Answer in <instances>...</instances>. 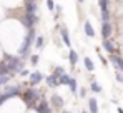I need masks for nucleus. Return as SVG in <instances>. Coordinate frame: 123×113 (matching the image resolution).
<instances>
[{"instance_id": "f257e3e1", "label": "nucleus", "mask_w": 123, "mask_h": 113, "mask_svg": "<svg viewBox=\"0 0 123 113\" xmlns=\"http://www.w3.org/2000/svg\"><path fill=\"white\" fill-rule=\"evenodd\" d=\"M5 62L8 65L10 73H18L23 70V58L22 56H12V55H5Z\"/></svg>"}, {"instance_id": "f03ea898", "label": "nucleus", "mask_w": 123, "mask_h": 113, "mask_svg": "<svg viewBox=\"0 0 123 113\" xmlns=\"http://www.w3.org/2000/svg\"><path fill=\"white\" fill-rule=\"evenodd\" d=\"M38 100H40V93H38L35 88H28V90L23 93V101H25L28 107H33V108H37L35 101H38Z\"/></svg>"}, {"instance_id": "7ed1b4c3", "label": "nucleus", "mask_w": 123, "mask_h": 113, "mask_svg": "<svg viewBox=\"0 0 123 113\" xmlns=\"http://www.w3.org/2000/svg\"><path fill=\"white\" fill-rule=\"evenodd\" d=\"M37 22H38V17H37L35 13H27V12H25V15H23V19H22V23H23L25 28H33V27L37 25Z\"/></svg>"}, {"instance_id": "20e7f679", "label": "nucleus", "mask_w": 123, "mask_h": 113, "mask_svg": "<svg viewBox=\"0 0 123 113\" xmlns=\"http://www.w3.org/2000/svg\"><path fill=\"white\" fill-rule=\"evenodd\" d=\"M28 78H30V85H33V87H35V85H38V83H40L45 76L42 75V72H33V73H30V75H28Z\"/></svg>"}, {"instance_id": "39448f33", "label": "nucleus", "mask_w": 123, "mask_h": 113, "mask_svg": "<svg viewBox=\"0 0 123 113\" xmlns=\"http://www.w3.org/2000/svg\"><path fill=\"white\" fill-rule=\"evenodd\" d=\"M60 37H62V42L68 47V48H72V40H70V35H68V30L65 28V27H62L60 28Z\"/></svg>"}, {"instance_id": "423d86ee", "label": "nucleus", "mask_w": 123, "mask_h": 113, "mask_svg": "<svg viewBox=\"0 0 123 113\" xmlns=\"http://www.w3.org/2000/svg\"><path fill=\"white\" fill-rule=\"evenodd\" d=\"M110 60L113 62V65L117 67V70L123 72V58H122V56L115 55V53H110Z\"/></svg>"}, {"instance_id": "0eeeda50", "label": "nucleus", "mask_w": 123, "mask_h": 113, "mask_svg": "<svg viewBox=\"0 0 123 113\" xmlns=\"http://www.w3.org/2000/svg\"><path fill=\"white\" fill-rule=\"evenodd\" d=\"M110 35H111V23H110V22H103L102 23V37H103V40H105V38H110Z\"/></svg>"}, {"instance_id": "6e6552de", "label": "nucleus", "mask_w": 123, "mask_h": 113, "mask_svg": "<svg viewBox=\"0 0 123 113\" xmlns=\"http://www.w3.org/2000/svg\"><path fill=\"white\" fill-rule=\"evenodd\" d=\"M103 50L106 52V53H115V45H113V42L111 40H108V38H105L103 40Z\"/></svg>"}, {"instance_id": "1a4fd4ad", "label": "nucleus", "mask_w": 123, "mask_h": 113, "mask_svg": "<svg viewBox=\"0 0 123 113\" xmlns=\"http://www.w3.org/2000/svg\"><path fill=\"white\" fill-rule=\"evenodd\" d=\"M37 113H52V110H50V107H48V103L45 101V100H42L40 103L37 105Z\"/></svg>"}, {"instance_id": "9d476101", "label": "nucleus", "mask_w": 123, "mask_h": 113, "mask_svg": "<svg viewBox=\"0 0 123 113\" xmlns=\"http://www.w3.org/2000/svg\"><path fill=\"white\" fill-rule=\"evenodd\" d=\"M45 82H47V85L50 87V88H55V87H58L60 85V82H58V78L55 75H48L45 78Z\"/></svg>"}, {"instance_id": "9b49d317", "label": "nucleus", "mask_w": 123, "mask_h": 113, "mask_svg": "<svg viewBox=\"0 0 123 113\" xmlns=\"http://www.w3.org/2000/svg\"><path fill=\"white\" fill-rule=\"evenodd\" d=\"M83 30H85V33H86V37H88V38L95 37V30H93V27H92L90 22H85V23H83Z\"/></svg>"}, {"instance_id": "f8f14e48", "label": "nucleus", "mask_w": 123, "mask_h": 113, "mask_svg": "<svg viewBox=\"0 0 123 113\" xmlns=\"http://www.w3.org/2000/svg\"><path fill=\"white\" fill-rule=\"evenodd\" d=\"M63 98H62L60 95H52V105L55 107V108H62L63 107Z\"/></svg>"}, {"instance_id": "ddd939ff", "label": "nucleus", "mask_w": 123, "mask_h": 113, "mask_svg": "<svg viewBox=\"0 0 123 113\" xmlns=\"http://www.w3.org/2000/svg\"><path fill=\"white\" fill-rule=\"evenodd\" d=\"M88 110H90V113H98V101L95 98L88 100Z\"/></svg>"}, {"instance_id": "4468645a", "label": "nucleus", "mask_w": 123, "mask_h": 113, "mask_svg": "<svg viewBox=\"0 0 123 113\" xmlns=\"http://www.w3.org/2000/svg\"><path fill=\"white\" fill-rule=\"evenodd\" d=\"M25 12H27V13H35V12H37V2H28V0H27V3H25Z\"/></svg>"}, {"instance_id": "2eb2a0df", "label": "nucleus", "mask_w": 123, "mask_h": 113, "mask_svg": "<svg viewBox=\"0 0 123 113\" xmlns=\"http://www.w3.org/2000/svg\"><path fill=\"white\" fill-rule=\"evenodd\" d=\"M68 60H70V65H77V62H78V53L75 52V50H70L68 52Z\"/></svg>"}, {"instance_id": "dca6fc26", "label": "nucleus", "mask_w": 123, "mask_h": 113, "mask_svg": "<svg viewBox=\"0 0 123 113\" xmlns=\"http://www.w3.org/2000/svg\"><path fill=\"white\" fill-rule=\"evenodd\" d=\"M83 65H85V68H86L88 72H93V70H95V63H93L92 58H88V56L83 58Z\"/></svg>"}, {"instance_id": "f3484780", "label": "nucleus", "mask_w": 123, "mask_h": 113, "mask_svg": "<svg viewBox=\"0 0 123 113\" xmlns=\"http://www.w3.org/2000/svg\"><path fill=\"white\" fill-rule=\"evenodd\" d=\"M5 93H8L13 98L15 95H20V88H18V87H7V88H5Z\"/></svg>"}, {"instance_id": "a211bd4d", "label": "nucleus", "mask_w": 123, "mask_h": 113, "mask_svg": "<svg viewBox=\"0 0 123 113\" xmlns=\"http://www.w3.org/2000/svg\"><path fill=\"white\" fill-rule=\"evenodd\" d=\"M12 76L13 75H10V73H0V85H7Z\"/></svg>"}, {"instance_id": "6ab92c4d", "label": "nucleus", "mask_w": 123, "mask_h": 113, "mask_svg": "<svg viewBox=\"0 0 123 113\" xmlns=\"http://www.w3.org/2000/svg\"><path fill=\"white\" fill-rule=\"evenodd\" d=\"M43 43H45V38L42 35H37V40H35V48L37 50H42L43 48Z\"/></svg>"}, {"instance_id": "aec40b11", "label": "nucleus", "mask_w": 123, "mask_h": 113, "mask_svg": "<svg viewBox=\"0 0 123 113\" xmlns=\"http://www.w3.org/2000/svg\"><path fill=\"white\" fill-rule=\"evenodd\" d=\"M68 87H70V92H72V93H77V90H78V85H77V80H75V78H70V82H68Z\"/></svg>"}, {"instance_id": "412c9836", "label": "nucleus", "mask_w": 123, "mask_h": 113, "mask_svg": "<svg viewBox=\"0 0 123 113\" xmlns=\"http://www.w3.org/2000/svg\"><path fill=\"white\" fill-rule=\"evenodd\" d=\"M90 90H92V92H95V93H102V87H100V83H97V82H92Z\"/></svg>"}, {"instance_id": "4be33fe9", "label": "nucleus", "mask_w": 123, "mask_h": 113, "mask_svg": "<svg viewBox=\"0 0 123 113\" xmlns=\"http://www.w3.org/2000/svg\"><path fill=\"white\" fill-rule=\"evenodd\" d=\"M70 78L72 76L70 75H67V73H63V75L58 78V82H60V85H68V82H70Z\"/></svg>"}, {"instance_id": "5701e85b", "label": "nucleus", "mask_w": 123, "mask_h": 113, "mask_svg": "<svg viewBox=\"0 0 123 113\" xmlns=\"http://www.w3.org/2000/svg\"><path fill=\"white\" fill-rule=\"evenodd\" d=\"M0 73H10L8 65H7V62H5V60H3V62H0Z\"/></svg>"}, {"instance_id": "b1692460", "label": "nucleus", "mask_w": 123, "mask_h": 113, "mask_svg": "<svg viewBox=\"0 0 123 113\" xmlns=\"http://www.w3.org/2000/svg\"><path fill=\"white\" fill-rule=\"evenodd\" d=\"M65 73V70H63V67H55V70H53V75L57 76V78H60L62 75Z\"/></svg>"}, {"instance_id": "393cba45", "label": "nucleus", "mask_w": 123, "mask_h": 113, "mask_svg": "<svg viewBox=\"0 0 123 113\" xmlns=\"http://www.w3.org/2000/svg\"><path fill=\"white\" fill-rule=\"evenodd\" d=\"M122 73H123V72H120V70L115 73V78H117V82H118V83H123V75H122Z\"/></svg>"}, {"instance_id": "a878e982", "label": "nucleus", "mask_w": 123, "mask_h": 113, "mask_svg": "<svg viewBox=\"0 0 123 113\" xmlns=\"http://www.w3.org/2000/svg\"><path fill=\"white\" fill-rule=\"evenodd\" d=\"M30 63L32 65H37L38 63V55H30Z\"/></svg>"}, {"instance_id": "bb28decb", "label": "nucleus", "mask_w": 123, "mask_h": 113, "mask_svg": "<svg viewBox=\"0 0 123 113\" xmlns=\"http://www.w3.org/2000/svg\"><path fill=\"white\" fill-rule=\"evenodd\" d=\"M47 7H48V10H55V3H53V0H47Z\"/></svg>"}, {"instance_id": "cd10ccee", "label": "nucleus", "mask_w": 123, "mask_h": 113, "mask_svg": "<svg viewBox=\"0 0 123 113\" xmlns=\"http://www.w3.org/2000/svg\"><path fill=\"white\" fill-rule=\"evenodd\" d=\"M20 75H22V76H27V75H30V73H28V72H27V70L23 68V70H22V72H20Z\"/></svg>"}, {"instance_id": "c85d7f7f", "label": "nucleus", "mask_w": 123, "mask_h": 113, "mask_svg": "<svg viewBox=\"0 0 123 113\" xmlns=\"http://www.w3.org/2000/svg\"><path fill=\"white\" fill-rule=\"evenodd\" d=\"M85 95H86V90H85V88H82V90H80V96H82V98H83Z\"/></svg>"}, {"instance_id": "c756f323", "label": "nucleus", "mask_w": 123, "mask_h": 113, "mask_svg": "<svg viewBox=\"0 0 123 113\" xmlns=\"http://www.w3.org/2000/svg\"><path fill=\"white\" fill-rule=\"evenodd\" d=\"M118 113H123V108H118Z\"/></svg>"}, {"instance_id": "7c9ffc66", "label": "nucleus", "mask_w": 123, "mask_h": 113, "mask_svg": "<svg viewBox=\"0 0 123 113\" xmlns=\"http://www.w3.org/2000/svg\"><path fill=\"white\" fill-rule=\"evenodd\" d=\"M78 2H83V0H78Z\"/></svg>"}, {"instance_id": "2f4dec72", "label": "nucleus", "mask_w": 123, "mask_h": 113, "mask_svg": "<svg viewBox=\"0 0 123 113\" xmlns=\"http://www.w3.org/2000/svg\"><path fill=\"white\" fill-rule=\"evenodd\" d=\"M63 113H68V112H63Z\"/></svg>"}, {"instance_id": "473e14b6", "label": "nucleus", "mask_w": 123, "mask_h": 113, "mask_svg": "<svg viewBox=\"0 0 123 113\" xmlns=\"http://www.w3.org/2000/svg\"><path fill=\"white\" fill-rule=\"evenodd\" d=\"M82 113H86V112H82Z\"/></svg>"}]
</instances>
